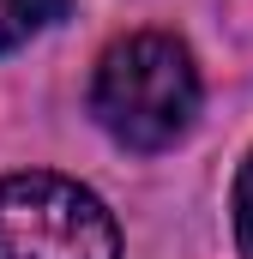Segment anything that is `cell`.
<instances>
[{"label":"cell","mask_w":253,"mask_h":259,"mask_svg":"<svg viewBox=\"0 0 253 259\" xmlns=\"http://www.w3.org/2000/svg\"><path fill=\"white\" fill-rule=\"evenodd\" d=\"M0 259H121V229L91 187L30 169L0 181Z\"/></svg>","instance_id":"cell-2"},{"label":"cell","mask_w":253,"mask_h":259,"mask_svg":"<svg viewBox=\"0 0 253 259\" xmlns=\"http://www.w3.org/2000/svg\"><path fill=\"white\" fill-rule=\"evenodd\" d=\"M193 109H199V72L175 36L139 30L97 61L91 115L126 151H169L193 127Z\"/></svg>","instance_id":"cell-1"},{"label":"cell","mask_w":253,"mask_h":259,"mask_svg":"<svg viewBox=\"0 0 253 259\" xmlns=\"http://www.w3.org/2000/svg\"><path fill=\"white\" fill-rule=\"evenodd\" d=\"M235 241H241V259H253V157L235 175Z\"/></svg>","instance_id":"cell-4"},{"label":"cell","mask_w":253,"mask_h":259,"mask_svg":"<svg viewBox=\"0 0 253 259\" xmlns=\"http://www.w3.org/2000/svg\"><path fill=\"white\" fill-rule=\"evenodd\" d=\"M61 12H66V0H0V55H12L30 36H43Z\"/></svg>","instance_id":"cell-3"}]
</instances>
